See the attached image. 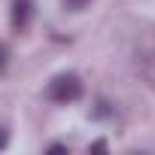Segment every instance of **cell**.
<instances>
[{"instance_id": "cell-7", "label": "cell", "mask_w": 155, "mask_h": 155, "mask_svg": "<svg viewBox=\"0 0 155 155\" xmlns=\"http://www.w3.org/2000/svg\"><path fill=\"white\" fill-rule=\"evenodd\" d=\"M49 152H67V146H64V143H52V146H49Z\"/></svg>"}, {"instance_id": "cell-3", "label": "cell", "mask_w": 155, "mask_h": 155, "mask_svg": "<svg viewBox=\"0 0 155 155\" xmlns=\"http://www.w3.org/2000/svg\"><path fill=\"white\" fill-rule=\"evenodd\" d=\"M85 3H91V0H64V6H67V9H73V12H79Z\"/></svg>"}, {"instance_id": "cell-2", "label": "cell", "mask_w": 155, "mask_h": 155, "mask_svg": "<svg viewBox=\"0 0 155 155\" xmlns=\"http://www.w3.org/2000/svg\"><path fill=\"white\" fill-rule=\"evenodd\" d=\"M31 18H34V0H12V9H9L12 31H28Z\"/></svg>"}, {"instance_id": "cell-5", "label": "cell", "mask_w": 155, "mask_h": 155, "mask_svg": "<svg viewBox=\"0 0 155 155\" xmlns=\"http://www.w3.org/2000/svg\"><path fill=\"white\" fill-rule=\"evenodd\" d=\"M6 61H9V49H6L3 43H0V70L6 67Z\"/></svg>"}, {"instance_id": "cell-4", "label": "cell", "mask_w": 155, "mask_h": 155, "mask_svg": "<svg viewBox=\"0 0 155 155\" xmlns=\"http://www.w3.org/2000/svg\"><path fill=\"white\" fill-rule=\"evenodd\" d=\"M88 152H107V140H94L88 146Z\"/></svg>"}, {"instance_id": "cell-6", "label": "cell", "mask_w": 155, "mask_h": 155, "mask_svg": "<svg viewBox=\"0 0 155 155\" xmlns=\"http://www.w3.org/2000/svg\"><path fill=\"white\" fill-rule=\"evenodd\" d=\"M6 146H9V131H6V128H0V152H3Z\"/></svg>"}, {"instance_id": "cell-1", "label": "cell", "mask_w": 155, "mask_h": 155, "mask_svg": "<svg viewBox=\"0 0 155 155\" xmlns=\"http://www.w3.org/2000/svg\"><path fill=\"white\" fill-rule=\"evenodd\" d=\"M82 79L76 73H58L55 79L49 82V88H46V97L52 101V104H76L82 97Z\"/></svg>"}]
</instances>
